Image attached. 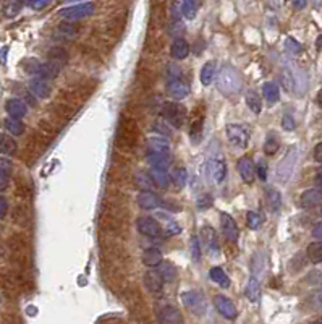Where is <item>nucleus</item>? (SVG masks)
<instances>
[{
    "label": "nucleus",
    "mask_w": 322,
    "mask_h": 324,
    "mask_svg": "<svg viewBox=\"0 0 322 324\" xmlns=\"http://www.w3.org/2000/svg\"><path fill=\"white\" fill-rule=\"evenodd\" d=\"M167 91L173 99H183L190 93V84L185 80L182 68L177 63H169L167 67Z\"/></svg>",
    "instance_id": "f257e3e1"
},
{
    "label": "nucleus",
    "mask_w": 322,
    "mask_h": 324,
    "mask_svg": "<svg viewBox=\"0 0 322 324\" xmlns=\"http://www.w3.org/2000/svg\"><path fill=\"white\" fill-rule=\"evenodd\" d=\"M243 86V80L240 71L236 68L230 67V65H225L222 70L218 71L217 75V88L223 96H233Z\"/></svg>",
    "instance_id": "f03ea898"
},
{
    "label": "nucleus",
    "mask_w": 322,
    "mask_h": 324,
    "mask_svg": "<svg viewBox=\"0 0 322 324\" xmlns=\"http://www.w3.org/2000/svg\"><path fill=\"white\" fill-rule=\"evenodd\" d=\"M227 138L230 141L231 146H235L238 149H244L249 143V132L244 125H240V123H230L227 125Z\"/></svg>",
    "instance_id": "7ed1b4c3"
},
{
    "label": "nucleus",
    "mask_w": 322,
    "mask_h": 324,
    "mask_svg": "<svg viewBox=\"0 0 322 324\" xmlns=\"http://www.w3.org/2000/svg\"><path fill=\"white\" fill-rule=\"evenodd\" d=\"M162 115L167 122H170V125L180 128L186 120V109L178 102H165L162 106Z\"/></svg>",
    "instance_id": "20e7f679"
},
{
    "label": "nucleus",
    "mask_w": 322,
    "mask_h": 324,
    "mask_svg": "<svg viewBox=\"0 0 322 324\" xmlns=\"http://www.w3.org/2000/svg\"><path fill=\"white\" fill-rule=\"evenodd\" d=\"M96 10V6L93 2H86V3H78L73 6H67L60 11V16L70 19V21H75V19H81L86 18L89 15H93Z\"/></svg>",
    "instance_id": "39448f33"
},
{
    "label": "nucleus",
    "mask_w": 322,
    "mask_h": 324,
    "mask_svg": "<svg viewBox=\"0 0 322 324\" xmlns=\"http://www.w3.org/2000/svg\"><path fill=\"white\" fill-rule=\"evenodd\" d=\"M296 161H298V151H296V148H293L292 151H290L285 158L280 161L279 168H277V177H279L280 181H287L290 177H292L295 165H296Z\"/></svg>",
    "instance_id": "423d86ee"
},
{
    "label": "nucleus",
    "mask_w": 322,
    "mask_h": 324,
    "mask_svg": "<svg viewBox=\"0 0 322 324\" xmlns=\"http://www.w3.org/2000/svg\"><path fill=\"white\" fill-rule=\"evenodd\" d=\"M183 303L185 307H188L193 313L196 315H203L206 311V302H204V297L199 294L198 290H190V292H185L183 294Z\"/></svg>",
    "instance_id": "0eeeda50"
},
{
    "label": "nucleus",
    "mask_w": 322,
    "mask_h": 324,
    "mask_svg": "<svg viewBox=\"0 0 322 324\" xmlns=\"http://www.w3.org/2000/svg\"><path fill=\"white\" fill-rule=\"evenodd\" d=\"M220 229L223 232V235L227 237V240H230V242H236L238 240V235H240L238 225L235 222V219L228 216L227 212L220 214Z\"/></svg>",
    "instance_id": "6e6552de"
},
{
    "label": "nucleus",
    "mask_w": 322,
    "mask_h": 324,
    "mask_svg": "<svg viewBox=\"0 0 322 324\" xmlns=\"http://www.w3.org/2000/svg\"><path fill=\"white\" fill-rule=\"evenodd\" d=\"M214 305H215L218 313H220L223 318H227V320H235L236 315H238L235 305L231 303V300H228V298L223 297V295H215Z\"/></svg>",
    "instance_id": "1a4fd4ad"
},
{
    "label": "nucleus",
    "mask_w": 322,
    "mask_h": 324,
    "mask_svg": "<svg viewBox=\"0 0 322 324\" xmlns=\"http://www.w3.org/2000/svg\"><path fill=\"white\" fill-rule=\"evenodd\" d=\"M208 175L214 183H220L227 175V167L222 159H212L208 162Z\"/></svg>",
    "instance_id": "9d476101"
},
{
    "label": "nucleus",
    "mask_w": 322,
    "mask_h": 324,
    "mask_svg": "<svg viewBox=\"0 0 322 324\" xmlns=\"http://www.w3.org/2000/svg\"><path fill=\"white\" fill-rule=\"evenodd\" d=\"M159 321L160 324H183V316L178 308L167 305L159 311Z\"/></svg>",
    "instance_id": "9b49d317"
},
{
    "label": "nucleus",
    "mask_w": 322,
    "mask_h": 324,
    "mask_svg": "<svg viewBox=\"0 0 322 324\" xmlns=\"http://www.w3.org/2000/svg\"><path fill=\"white\" fill-rule=\"evenodd\" d=\"M138 230L146 237H157L160 233V225L154 217H139Z\"/></svg>",
    "instance_id": "f8f14e48"
},
{
    "label": "nucleus",
    "mask_w": 322,
    "mask_h": 324,
    "mask_svg": "<svg viewBox=\"0 0 322 324\" xmlns=\"http://www.w3.org/2000/svg\"><path fill=\"white\" fill-rule=\"evenodd\" d=\"M238 172H240L241 178L244 180V183H253L254 175H256L254 162L249 158H241L240 161H238Z\"/></svg>",
    "instance_id": "ddd939ff"
},
{
    "label": "nucleus",
    "mask_w": 322,
    "mask_h": 324,
    "mask_svg": "<svg viewBox=\"0 0 322 324\" xmlns=\"http://www.w3.org/2000/svg\"><path fill=\"white\" fill-rule=\"evenodd\" d=\"M29 89H31V93L36 94L37 97H41V99H46V97L50 96V84L47 80H44V78H39V76H36L33 78V80L29 81Z\"/></svg>",
    "instance_id": "4468645a"
},
{
    "label": "nucleus",
    "mask_w": 322,
    "mask_h": 324,
    "mask_svg": "<svg viewBox=\"0 0 322 324\" xmlns=\"http://www.w3.org/2000/svg\"><path fill=\"white\" fill-rule=\"evenodd\" d=\"M5 110L8 112V115L11 119H23L24 115L28 114V107L21 99H8L7 104H5Z\"/></svg>",
    "instance_id": "2eb2a0df"
},
{
    "label": "nucleus",
    "mask_w": 322,
    "mask_h": 324,
    "mask_svg": "<svg viewBox=\"0 0 322 324\" xmlns=\"http://www.w3.org/2000/svg\"><path fill=\"white\" fill-rule=\"evenodd\" d=\"M144 284L147 290L152 292V294H157L164 287V279L159 271H147L144 274Z\"/></svg>",
    "instance_id": "dca6fc26"
},
{
    "label": "nucleus",
    "mask_w": 322,
    "mask_h": 324,
    "mask_svg": "<svg viewBox=\"0 0 322 324\" xmlns=\"http://www.w3.org/2000/svg\"><path fill=\"white\" fill-rule=\"evenodd\" d=\"M201 238L203 243L208 246V250L211 253H218V240H217V233L212 229L211 225H206L201 229Z\"/></svg>",
    "instance_id": "f3484780"
},
{
    "label": "nucleus",
    "mask_w": 322,
    "mask_h": 324,
    "mask_svg": "<svg viewBox=\"0 0 322 324\" xmlns=\"http://www.w3.org/2000/svg\"><path fill=\"white\" fill-rule=\"evenodd\" d=\"M138 204L139 207H143V209H147V211L156 209V207L160 206V198L152 191H141L138 194Z\"/></svg>",
    "instance_id": "a211bd4d"
},
{
    "label": "nucleus",
    "mask_w": 322,
    "mask_h": 324,
    "mask_svg": "<svg viewBox=\"0 0 322 324\" xmlns=\"http://www.w3.org/2000/svg\"><path fill=\"white\" fill-rule=\"evenodd\" d=\"M321 201H322V191L319 190V188H311V190L303 191L301 198H300V203L303 207L316 206V204H319Z\"/></svg>",
    "instance_id": "6ab92c4d"
},
{
    "label": "nucleus",
    "mask_w": 322,
    "mask_h": 324,
    "mask_svg": "<svg viewBox=\"0 0 322 324\" xmlns=\"http://www.w3.org/2000/svg\"><path fill=\"white\" fill-rule=\"evenodd\" d=\"M170 54L175 60H183V58H186L190 54V45L186 44L185 39H177V41H173L172 44Z\"/></svg>",
    "instance_id": "aec40b11"
},
{
    "label": "nucleus",
    "mask_w": 322,
    "mask_h": 324,
    "mask_svg": "<svg viewBox=\"0 0 322 324\" xmlns=\"http://www.w3.org/2000/svg\"><path fill=\"white\" fill-rule=\"evenodd\" d=\"M151 178L154 181V185L159 186V188H167L170 183V175L167 173L165 168H157V167H152L151 168Z\"/></svg>",
    "instance_id": "412c9836"
},
{
    "label": "nucleus",
    "mask_w": 322,
    "mask_h": 324,
    "mask_svg": "<svg viewBox=\"0 0 322 324\" xmlns=\"http://www.w3.org/2000/svg\"><path fill=\"white\" fill-rule=\"evenodd\" d=\"M143 263L147 268H156V266L162 264V251L157 248H147L143 253Z\"/></svg>",
    "instance_id": "4be33fe9"
},
{
    "label": "nucleus",
    "mask_w": 322,
    "mask_h": 324,
    "mask_svg": "<svg viewBox=\"0 0 322 324\" xmlns=\"http://www.w3.org/2000/svg\"><path fill=\"white\" fill-rule=\"evenodd\" d=\"M262 94H264V99H266L269 104H275L277 101L280 99V89L272 81H269V83L264 84V86H262Z\"/></svg>",
    "instance_id": "5701e85b"
},
{
    "label": "nucleus",
    "mask_w": 322,
    "mask_h": 324,
    "mask_svg": "<svg viewBox=\"0 0 322 324\" xmlns=\"http://www.w3.org/2000/svg\"><path fill=\"white\" fill-rule=\"evenodd\" d=\"M147 159H149V162L154 167L165 168V170H167V167H169L170 162H172L170 154H164V153H149Z\"/></svg>",
    "instance_id": "b1692460"
},
{
    "label": "nucleus",
    "mask_w": 322,
    "mask_h": 324,
    "mask_svg": "<svg viewBox=\"0 0 322 324\" xmlns=\"http://www.w3.org/2000/svg\"><path fill=\"white\" fill-rule=\"evenodd\" d=\"M246 297L251 303H257L261 298V285L256 277H251L246 285Z\"/></svg>",
    "instance_id": "393cba45"
},
{
    "label": "nucleus",
    "mask_w": 322,
    "mask_h": 324,
    "mask_svg": "<svg viewBox=\"0 0 322 324\" xmlns=\"http://www.w3.org/2000/svg\"><path fill=\"white\" fill-rule=\"evenodd\" d=\"M16 153V141L11 136L0 133V154L11 156Z\"/></svg>",
    "instance_id": "a878e982"
},
{
    "label": "nucleus",
    "mask_w": 322,
    "mask_h": 324,
    "mask_svg": "<svg viewBox=\"0 0 322 324\" xmlns=\"http://www.w3.org/2000/svg\"><path fill=\"white\" fill-rule=\"evenodd\" d=\"M266 201H267V206H269L270 211L277 212L280 209L282 196H280V193L275 190V188H267V190H266Z\"/></svg>",
    "instance_id": "bb28decb"
},
{
    "label": "nucleus",
    "mask_w": 322,
    "mask_h": 324,
    "mask_svg": "<svg viewBox=\"0 0 322 324\" xmlns=\"http://www.w3.org/2000/svg\"><path fill=\"white\" fill-rule=\"evenodd\" d=\"M209 277L214 281L215 284H218L220 285L222 289H228L230 287V279H228V276L225 274V271L222 269V268H212L211 271H209Z\"/></svg>",
    "instance_id": "cd10ccee"
},
{
    "label": "nucleus",
    "mask_w": 322,
    "mask_h": 324,
    "mask_svg": "<svg viewBox=\"0 0 322 324\" xmlns=\"http://www.w3.org/2000/svg\"><path fill=\"white\" fill-rule=\"evenodd\" d=\"M201 83L204 84V86H209V84L214 81V78H215V62L214 60H211L204 65V67L201 68Z\"/></svg>",
    "instance_id": "c85d7f7f"
},
{
    "label": "nucleus",
    "mask_w": 322,
    "mask_h": 324,
    "mask_svg": "<svg viewBox=\"0 0 322 324\" xmlns=\"http://www.w3.org/2000/svg\"><path fill=\"white\" fill-rule=\"evenodd\" d=\"M147 148L151 149V153L170 154V145H169V141H165L164 138H151L147 141Z\"/></svg>",
    "instance_id": "c756f323"
},
{
    "label": "nucleus",
    "mask_w": 322,
    "mask_h": 324,
    "mask_svg": "<svg viewBox=\"0 0 322 324\" xmlns=\"http://www.w3.org/2000/svg\"><path fill=\"white\" fill-rule=\"evenodd\" d=\"M246 104H248V107L253 110L254 114H261V110H262V102H261V97L259 94L256 93V91H248L246 93Z\"/></svg>",
    "instance_id": "7c9ffc66"
},
{
    "label": "nucleus",
    "mask_w": 322,
    "mask_h": 324,
    "mask_svg": "<svg viewBox=\"0 0 322 324\" xmlns=\"http://www.w3.org/2000/svg\"><path fill=\"white\" fill-rule=\"evenodd\" d=\"M308 258L311 263H322V242H314L308 246Z\"/></svg>",
    "instance_id": "2f4dec72"
},
{
    "label": "nucleus",
    "mask_w": 322,
    "mask_h": 324,
    "mask_svg": "<svg viewBox=\"0 0 322 324\" xmlns=\"http://www.w3.org/2000/svg\"><path fill=\"white\" fill-rule=\"evenodd\" d=\"M203 125H204V115H199L196 119H193L190 127V136L195 140V143H198L199 136L203 135Z\"/></svg>",
    "instance_id": "473e14b6"
},
{
    "label": "nucleus",
    "mask_w": 322,
    "mask_h": 324,
    "mask_svg": "<svg viewBox=\"0 0 322 324\" xmlns=\"http://www.w3.org/2000/svg\"><path fill=\"white\" fill-rule=\"evenodd\" d=\"M5 128L8 130V133L15 135V136H20V135L24 133V125H23V122L18 120V119H11V117H8V119L5 120Z\"/></svg>",
    "instance_id": "72a5a7b5"
},
{
    "label": "nucleus",
    "mask_w": 322,
    "mask_h": 324,
    "mask_svg": "<svg viewBox=\"0 0 322 324\" xmlns=\"http://www.w3.org/2000/svg\"><path fill=\"white\" fill-rule=\"evenodd\" d=\"M170 180L175 183L177 188H183L186 185V180H188V173H186V170L183 167H180V168H175L172 173V177Z\"/></svg>",
    "instance_id": "f704fd0d"
},
{
    "label": "nucleus",
    "mask_w": 322,
    "mask_h": 324,
    "mask_svg": "<svg viewBox=\"0 0 322 324\" xmlns=\"http://www.w3.org/2000/svg\"><path fill=\"white\" fill-rule=\"evenodd\" d=\"M136 185H138L143 191H151V188L154 186V181H152V178H151L149 173L139 172V173L136 175Z\"/></svg>",
    "instance_id": "c9c22d12"
},
{
    "label": "nucleus",
    "mask_w": 322,
    "mask_h": 324,
    "mask_svg": "<svg viewBox=\"0 0 322 324\" xmlns=\"http://www.w3.org/2000/svg\"><path fill=\"white\" fill-rule=\"evenodd\" d=\"M199 8V2H193V0H186V2L182 3V11L183 15L188 18V19H193L196 16V11Z\"/></svg>",
    "instance_id": "e433bc0d"
},
{
    "label": "nucleus",
    "mask_w": 322,
    "mask_h": 324,
    "mask_svg": "<svg viewBox=\"0 0 322 324\" xmlns=\"http://www.w3.org/2000/svg\"><path fill=\"white\" fill-rule=\"evenodd\" d=\"M160 276H162L164 282H172L173 279L177 277V269L175 266L170 263H164L162 268H160Z\"/></svg>",
    "instance_id": "4c0bfd02"
},
{
    "label": "nucleus",
    "mask_w": 322,
    "mask_h": 324,
    "mask_svg": "<svg viewBox=\"0 0 322 324\" xmlns=\"http://www.w3.org/2000/svg\"><path fill=\"white\" fill-rule=\"evenodd\" d=\"M261 224H262V216H261L259 212L249 211V212L246 214V225L249 227V229H253V230L259 229Z\"/></svg>",
    "instance_id": "58836bf2"
},
{
    "label": "nucleus",
    "mask_w": 322,
    "mask_h": 324,
    "mask_svg": "<svg viewBox=\"0 0 322 324\" xmlns=\"http://www.w3.org/2000/svg\"><path fill=\"white\" fill-rule=\"evenodd\" d=\"M279 141H277L275 135H269L266 138V145H264V151H266L267 156H272L279 151Z\"/></svg>",
    "instance_id": "ea45409f"
},
{
    "label": "nucleus",
    "mask_w": 322,
    "mask_h": 324,
    "mask_svg": "<svg viewBox=\"0 0 322 324\" xmlns=\"http://www.w3.org/2000/svg\"><path fill=\"white\" fill-rule=\"evenodd\" d=\"M21 6H23L21 2H10V3H7V5H5V8H3L5 16H8V18L16 16L18 13L21 11Z\"/></svg>",
    "instance_id": "a19ab883"
},
{
    "label": "nucleus",
    "mask_w": 322,
    "mask_h": 324,
    "mask_svg": "<svg viewBox=\"0 0 322 324\" xmlns=\"http://www.w3.org/2000/svg\"><path fill=\"white\" fill-rule=\"evenodd\" d=\"M190 251H191V258H193V261L198 263V261H199V258H201V246H199V240H198V237H191Z\"/></svg>",
    "instance_id": "79ce46f5"
},
{
    "label": "nucleus",
    "mask_w": 322,
    "mask_h": 324,
    "mask_svg": "<svg viewBox=\"0 0 322 324\" xmlns=\"http://www.w3.org/2000/svg\"><path fill=\"white\" fill-rule=\"evenodd\" d=\"M285 49L290 52V54H300L303 47H301V44L296 42L293 37H288L285 41Z\"/></svg>",
    "instance_id": "37998d69"
},
{
    "label": "nucleus",
    "mask_w": 322,
    "mask_h": 324,
    "mask_svg": "<svg viewBox=\"0 0 322 324\" xmlns=\"http://www.w3.org/2000/svg\"><path fill=\"white\" fill-rule=\"evenodd\" d=\"M282 127L283 130H287V132H293L295 130V120L292 115H283L282 119Z\"/></svg>",
    "instance_id": "c03bdc74"
},
{
    "label": "nucleus",
    "mask_w": 322,
    "mask_h": 324,
    "mask_svg": "<svg viewBox=\"0 0 322 324\" xmlns=\"http://www.w3.org/2000/svg\"><path fill=\"white\" fill-rule=\"evenodd\" d=\"M211 206H212V198L209 196V194H203V196L198 199L199 209H208V207H211Z\"/></svg>",
    "instance_id": "a18cd8bd"
},
{
    "label": "nucleus",
    "mask_w": 322,
    "mask_h": 324,
    "mask_svg": "<svg viewBox=\"0 0 322 324\" xmlns=\"http://www.w3.org/2000/svg\"><path fill=\"white\" fill-rule=\"evenodd\" d=\"M11 168H13V164H11V161L8 159H0V172H5L7 175H10Z\"/></svg>",
    "instance_id": "49530a36"
},
{
    "label": "nucleus",
    "mask_w": 322,
    "mask_h": 324,
    "mask_svg": "<svg viewBox=\"0 0 322 324\" xmlns=\"http://www.w3.org/2000/svg\"><path fill=\"white\" fill-rule=\"evenodd\" d=\"M282 81H283V86H285L288 91H292V89H293V76L290 75L288 71H283Z\"/></svg>",
    "instance_id": "de8ad7c7"
},
{
    "label": "nucleus",
    "mask_w": 322,
    "mask_h": 324,
    "mask_svg": "<svg viewBox=\"0 0 322 324\" xmlns=\"http://www.w3.org/2000/svg\"><path fill=\"white\" fill-rule=\"evenodd\" d=\"M26 5L31 6V8H34V10H41V8H46L49 2L47 0H34V2H26Z\"/></svg>",
    "instance_id": "09e8293b"
},
{
    "label": "nucleus",
    "mask_w": 322,
    "mask_h": 324,
    "mask_svg": "<svg viewBox=\"0 0 322 324\" xmlns=\"http://www.w3.org/2000/svg\"><path fill=\"white\" fill-rule=\"evenodd\" d=\"M7 209H8V203L3 196H0V219H3L7 216Z\"/></svg>",
    "instance_id": "8fccbe9b"
},
{
    "label": "nucleus",
    "mask_w": 322,
    "mask_h": 324,
    "mask_svg": "<svg viewBox=\"0 0 322 324\" xmlns=\"http://www.w3.org/2000/svg\"><path fill=\"white\" fill-rule=\"evenodd\" d=\"M256 172H257V175H259V178H261V180H266V178H267V170H266V165H264L262 162H259V164H257V167H256Z\"/></svg>",
    "instance_id": "3c124183"
},
{
    "label": "nucleus",
    "mask_w": 322,
    "mask_h": 324,
    "mask_svg": "<svg viewBox=\"0 0 322 324\" xmlns=\"http://www.w3.org/2000/svg\"><path fill=\"white\" fill-rule=\"evenodd\" d=\"M8 177L10 175H7L5 172H0V191L8 186Z\"/></svg>",
    "instance_id": "603ef678"
},
{
    "label": "nucleus",
    "mask_w": 322,
    "mask_h": 324,
    "mask_svg": "<svg viewBox=\"0 0 322 324\" xmlns=\"http://www.w3.org/2000/svg\"><path fill=\"white\" fill-rule=\"evenodd\" d=\"M314 159L318 162H322V143H319V145L314 148Z\"/></svg>",
    "instance_id": "864d4df0"
},
{
    "label": "nucleus",
    "mask_w": 322,
    "mask_h": 324,
    "mask_svg": "<svg viewBox=\"0 0 322 324\" xmlns=\"http://www.w3.org/2000/svg\"><path fill=\"white\" fill-rule=\"evenodd\" d=\"M7 52H8V47H7V45L0 49V63H2V65H5V55H7Z\"/></svg>",
    "instance_id": "5fc2aeb1"
},
{
    "label": "nucleus",
    "mask_w": 322,
    "mask_h": 324,
    "mask_svg": "<svg viewBox=\"0 0 322 324\" xmlns=\"http://www.w3.org/2000/svg\"><path fill=\"white\" fill-rule=\"evenodd\" d=\"M313 233H314V237H316V238H319L321 242H322V224H319L318 227H316Z\"/></svg>",
    "instance_id": "6e6d98bb"
},
{
    "label": "nucleus",
    "mask_w": 322,
    "mask_h": 324,
    "mask_svg": "<svg viewBox=\"0 0 322 324\" xmlns=\"http://www.w3.org/2000/svg\"><path fill=\"white\" fill-rule=\"evenodd\" d=\"M316 183H318V188L322 191V170L318 173V177H316Z\"/></svg>",
    "instance_id": "4d7b16f0"
},
{
    "label": "nucleus",
    "mask_w": 322,
    "mask_h": 324,
    "mask_svg": "<svg viewBox=\"0 0 322 324\" xmlns=\"http://www.w3.org/2000/svg\"><path fill=\"white\" fill-rule=\"evenodd\" d=\"M316 102H318V106L322 109V89L318 93V96H316Z\"/></svg>",
    "instance_id": "13d9d810"
},
{
    "label": "nucleus",
    "mask_w": 322,
    "mask_h": 324,
    "mask_svg": "<svg viewBox=\"0 0 322 324\" xmlns=\"http://www.w3.org/2000/svg\"><path fill=\"white\" fill-rule=\"evenodd\" d=\"M293 6L295 8H303V6H306V2H293Z\"/></svg>",
    "instance_id": "bf43d9fd"
},
{
    "label": "nucleus",
    "mask_w": 322,
    "mask_h": 324,
    "mask_svg": "<svg viewBox=\"0 0 322 324\" xmlns=\"http://www.w3.org/2000/svg\"><path fill=\"white\" fill-rule=\"evenodd\" d=\"M313 324H322V320H318V321H314Z\"/></svg>",
    "instance_id": "052dcab7"
},
{
    "label": "nucleus",
    "mask_w": 322,
    "mask_h": 324,
    "mask_svg": "<svg viewBox=\"0 0 322 324\" xmlns=\"http://www.w3.org/2000/svg\"><path fill=\"white\" fill-rule=\"evenodd\" d=\"M321 214H322V211H321Z\"/></svg>",
    "instance_id": "680f3d73"
}]
</instances>
